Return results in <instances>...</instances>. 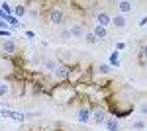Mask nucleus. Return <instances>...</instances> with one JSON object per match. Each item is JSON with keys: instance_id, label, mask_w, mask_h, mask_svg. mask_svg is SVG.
Wrapping results in <instances>:
<instances>
[{"instance_id": "obj_1", "label": "nucleus", "mask_w": 147, "mask_h": 131, "mask_svg": "<svg viewBox=\"0 0 147 131\" xmlns=\"http://www.w3.org/2000/svg\"><path fill=\"white\" fill-rule=\"evenodd\" d=\"M63 18H65V12L61 10V8H51V12H49V22L53 24V26H59V24L63 22Z\"/></svg>"}, {"instance_id": "obj_2", "label": "nucleus", "mask_w": 147, "mask_h": 131, "mask_svg": "<svg viewBox=\"0 0 147 131\" xmlns=\"http://www.w3.org/2000/svg\"><path fill=\"white\" fill-rule=\"evenodd\" d=\"M112 26L116 28V30H125L127 28V18H125L124 14H114L112 16Z\"/></svg>"}, {"instance_id": "obj_3", "label": "nucleus", "mask_w": 147, "mask_h": 131, "mask_svg": "<svg viewBox=\"0 0 147 131\" xmlns=\"http://www.w3.org/2000/svg\"><path fill=\"white\" fill-rule=\"evenodd\" d=\"M92 120V112L88 108H79V112H77V121L79 123H88V121Z\"/></svg>"}, {"instance_id": "obj_4", "label": "nucleus", "mask_w": 147, "mask_h": 131, "mask_svg": "<svg viewBox=\"0 0 147 131\" xmlns=\"http://www.w3.org/2000/svg\"><path fill=\"white\" fill-rule=\"evenodd\" d=\"M2 51H4L6 55H14L16 51H18V43H16L12 37H8V39L2 43Z\"/></svg>"}, {"instance_id": "obj_5", "label": "nucleus", "mask_w": 147, "mask_h": 131, "mask_svg": "<svg viewBox=\"0 0 147 131\" xmlns=\"http://www.w3.org/2000/svg\"><path fill=\"white\" fill-rule=\"evenodd\" d=\"M92 120L98 121V123L106 121V120H108V118H106V110L100 108V106H98V108H94V110H92Z\"/></svg>"}, {"instance_id": "obj_6", "label": "nucleus", "mask_w": 147, "mask_h": 131, "mask_svg": "<svg viewBox=\"0 0 147 131\" xmlns=\"http://www.w3.org/2000/svg\"><path fill=\"white\" fill-rule=\"evenodd\" d=\"M96 20H98V26H102V28H108V26H112V16H108L106 12H98Z\"/></svg>"}, {"instance_id": "obj_7", "label": "nucleus", "mask_w": 147, "mask_h": 131, "mask_svg": "<svg viewBox=\"0 0 147 131\" xmlns=\"http://www.w3.org/2000/svg\"><path fill=\"white\" fill-rule=\"evenodd\" d=\"M118 10H120V14H129V12H134V4L131 2H127V0H120L118 2Z\"/></svg>"}, {"instance_id": "obj_8", "label": "nucleus", "mask_w": 147, "mask_h": 131, "mask_svg": "<svg viewBox=\"0 0 147 131\" xmlns=\"http://www.w3.org/2000/svg\"><path fill=\"white\" fill-rule=\"evenodd\" d=\"M92 33L96 35V39H106V37H108V30H106V28H102V26H98V24L94 26Z\"/></svg>"}, {"instance_id": "obj_9", "label": "nucleus", "mask_w": 147, "mask_h": 131, "mask_svg": "<svg viewBox=\"0 0 147 131\" xmlns=\"http://www.w3.org/2000/svg\"><path fill=\"white\" fill-rule=\"evenodd\" d=\"M53 77H55V78H61V80H63V78H67L69 77V69H67V67H63V65H59L55 69V73H53Z\"/></svg>"}, {"instance_id": "obj_10", "label": "nucleus", "mask_w": 147, "mask_h": 131, "mask_svg": "<svg viewBox=\"0 0 147 131\" xmlns=\"http://www.w3.org/2000/svg\"><path fill=\"white\" fill-rule=\"evenodd\" d=\"M71 35H75V37H84V28H82L80 24H73V28H71Z\"/></svg>"}, {"instance_id": "obj_11", "label": "nucleus", "mask_w": 147, "mask_h": 131, "mask_svg": "<svg viewBox=\"0 0 147 131\" xmlns=\"http://www.w3.org/2000/svg\"><path fill=\"white\" fill-rule=\"evenodd\" d=\"M106 129L108 131H120V123H118V120L108 118V120H106Z\"/></svg>"}, {"instance_id": "obj_12", "label": "nucleus", "mask_w": 147, "mask_h": 131, "mask_svg": "<svg viewBox=\"0 0 147 131\" xmlns=\"http://www.w3.org/2000/svg\"><path fill=\"white\" fill-rule=\"evenodd\" d=\"M84 41H86L88 45H96V43H98V39H96V35H94L92 32H86V33H84Z\"/></svg>"}, {"instance_id": "obj_13", "label": "nucleus", "mask_w": 147, "mask_h": 131, "mask_svg": "<svg viewBox=\"0 0 147 131\" xmlns=\"http://www.w3.org/2000/svg\"><path fill=\"white\" fill-rule=\"evenodd\" d=\"M8 94H10V84L8 82H0V98H4Z\"/></svg>"}, {"instance_id": "obj_14", "label": "nucleus", "mask_w": 147, "mask_h": 131, "mask_svg": "<svg viewBox=\"0 0 147 131\" xmlns=\"http://www.w3.org/2000/svg\"><path fill=\"white\" fill-rule=\"evenodd\" d=\"M110 65L112 67H120V53H118V51H114V53L110 55Z\"/></svg>"}, {"instance_id": "obj_15", "label": "nucleus", "mask_w": 147, "mask_h": 131, "mask_svg": "<svg viewBox=\"0 0 147 131\" xmlns=\"http://www.w3.org/2000/svg\"><path fill=\"white\" fill-rule=\"evenodd\" d=\"M57 67H59V65H57L55 61H51V59H47V61H45V71H49V73H55Z\"/></svg>"}, {"instance_id": "obj_16", "label": "nucleus", "mask_w": 147, "mask_h": 131, "mask_svg": "<svg viewBox=\"0 0 147 131\" xmlns=\"http://www.w3.org/2000/svg\"><path fill=\"white\" fill-rule=\"evenodd\" d=\"M14 14H16V18H20V16H26V6H16V10H14Z\"/></svg>"}, {"instance_id": "obj_17", "label": "nucleus", "mask_w": 147, "mask_h": 131, "mask_svg": "<svg viewBox=\"0 0 147 131\" xmlns=\"http://www.w3.org/2000/svg\"><path fill=\"white\" fill-rule=\"evenodd\" d=\"M131 127H134V131H137V129H145V123H143V121H134V123H131Z\"/></svg>"}, {"instance_id": "obj_18", "label": "nucleus", "mask_w": 147, "mask_h": 131, "mask_svg": "<svg viewBox=\"0 0 147 131\" xmlns=\"http://www.w3.org/2000/svg\"><path fill=\"white\" fill-rule=\"evenodd\" d=\"M98 71H100L102 75H106V73H110V67H108V65H100V69H98Z\"/></svg>"}, {"instance_id": "obj_19", "label": "nucleus", "mask_w": 147, "mask_h": 131, "mask_svg": "<svg viewBox=\"0 0 147 131\" xmlns=\"http://www.w3.org/2000/svg\"><path fill=\"white\" fill-rule=\"evenodd\" d=\"M139 114H141V116H147V104H141V106H139Z\"/></svg>"}, {"instance_id": "obj_20", "label": "nucleus", "mask_w": 147, "mask_h": 131, "mask_svg": "<svg viewBox=\"0 0 147 131\" xmlns=\"http://www.w3.org/2000/svg\"><path fill=\"white\" fill-rule=\"evenodd\" d=\"M137 26H139V28H145V26H147V18H145V16L139 18V24H137Z\"/></svg>"}, {"instance_id": "obj_21", "label": "nucleus", "mask_w": 147, "mask_h": 131, "mask_svg": "<svg viewBox=\"0 0 147 131\" xmlns=\"http://www.w3.org/2000/svg\"><path fill=\"white\" fill-rule=\"evenodd\" d=\"M143 55H145V57H147V45H145V47H143Z\"/></svg>"}, {"instance_id": "obj_22", "label": "nucleus", "mask_w": 147, "mask_h": 131, "mask_svg": "<svg viewBox=\"0 0 147 131\" xmlns=\"http://www.w3.org/2000/svg\"><path fill=\"white\" fill-rule=\"evenodd\" d=\"M2 26H4V22H2V20H0V28H2Z\"/></svg>"}, {"instance_id": "obj_23", "label": "nucleus", "mask_w": 147, "mask_h": 131, "mask_svg": "<svg viewBox=\"0 0 147 131\" xmlns=\"http://www.w3.org/2000/svg\"><path fill=\"white\" fill-rule=\"evenodd\" d=\"M106 131H108V129H106Z\"/></svg>"}]
</instances>
